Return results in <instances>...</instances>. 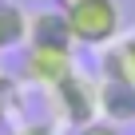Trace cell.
I'll list each match as a JSON object with an SVG mask.
<instances>
[{
  "instance_id": "cell-1",
  "label": "cell",
  "mask_w": 135,
  "mask_h": 135,
  "mask_svg": "<svg viewBox=\"0 0 135 135\" xmlns=\"http://www.w3.org/2000/svg\"><path fill=\"white\" fill-rule=\"evenodd\" d=\"M64 16H68L72 44L80 48H107L119 40V28H123L119 0H76L72 8H64Z\"/></svg>"
},
{
  "instance_id": "cell-2",
  "label": "cell",
  "mask_w": 135,
  "mask_h": 135,
  "mask_svg": "<svg viewBox=\"0 0 135 135\" xmlns=\"http://www.w3.org/2000/svg\"><path fill=\"white\" fill-rule=\"evenodd\" d=\"M52 99H56L60 119L72 123V127H84V123L99 119V80H91L84 72H72L64 84H56Z\"/></svg>"
},
{
  "instance_id": "cell-3",
  "label": "cell",
  "mask_w": 135,
  "mask_h": 135,
  "mask_svg": "<svg viewBox=\"0 0 135 135\" xmlns=\"http://www.w3.org/2000/svg\"><path fill=\"white\" fill-rule=\"evenodd\" d=\"M76 72V56L72 44H28L24 52V80L36 88H56Z\"/></svg>"
},
{
  "instance_id": "cell-4",
  "label": "cell",
  "mask_w": 135,
  "mask_h": 135,
  "mask_svg": "<svg viewBox=\"0 0 135 135\" xmlns=\"http://www.w3.org/2000/svg\"><path fill=\"white\" fill-rule=\"evenodd\" d=\"M99 115L115 127L135 123V84L127 80H99Z\"/></svg>"
},
{
  "instance_id": "cell-5",
  "label": "cell",
  "mask_w": 135,
  "mask_h": 135,
  "mask_svg": "<svg viewBox=\"0 0 135 135\" xmlns=\"http://www.w3.org/2000/svg\"><path fill=\"white\" fill-rule=\"evenodd\" d=\"M99 80H127L135 84V36H119L115 44L99 48Z\"/></svg>"
},
{
  "instance_id": "cell-6",
  "label": "cell",
  "mask_w": 135,
  "mask_h": 135,
  "mask_svg": "<svg viewBox=\"0 0 135 135\" xmlns=\"http://www.w3.org/2000/svg\"><path fill=\"white\" fill-rule=\"evenodd\" d=\"M28 44H72L64 8H48V12L28 16ZM72 48H76V44H72Z\"/></svg>"
},
{
  "instance_id": "cell-7",
  "label": "cell",
  "mask_w": 135,
  "mask_h": 135,
  "mask_svg": "<svg viewBox=\"0 0 135 135\" xmlns=\"http://www.w3.org/2000/svg\"><path fill=\"white\" fill-rule=\"evenodd\" d=\"M28 44V12L16 0H0V52Z\"/></svg>"
},
{
  "instance_id": "cell-8",
  "label": "cell",
  "mask_w": 135,
  "mask_h": 135,
  "mask_svg": "<svg viewBox=\"0 0 135 135\" xmlns=\"http://www.w3.org/2000/svg\"><path fill=\"white\" fill-rule=\"evenodd\" d=\"M76 135H123L115 123H107L103 115L99 119H91V123H84V127H76Z\"/></svg>"
},
{
  "instance_id": "cell-9",
  "label": "cell",
  "mask_w": 135,
  "mask_h": 135,
  "mask_svg": "<svg viewBox=\"0 0 135 135\" xmlns=\"http://www.w3.org/2000/svg\"><path fill=\"white\" fill-rule=\"evenodd\" d=\"M12 135H56L52 127H16Z\"/></svg>"
},
{
  "instance_id": "cell-10",
  "label": "cell",
  "mask_w": 135,
  "mask_h": 135,
  "mask_svg": "<svg viewBox=\"0 0 135 135\" xmlns=\"http://www.w3.org/2000/svg\"><path fill=\"white\" fill-rule=\"evenodd\" d=\"M76 4V0H56V8H72Z\"/></svg>"
}]
</instances>
